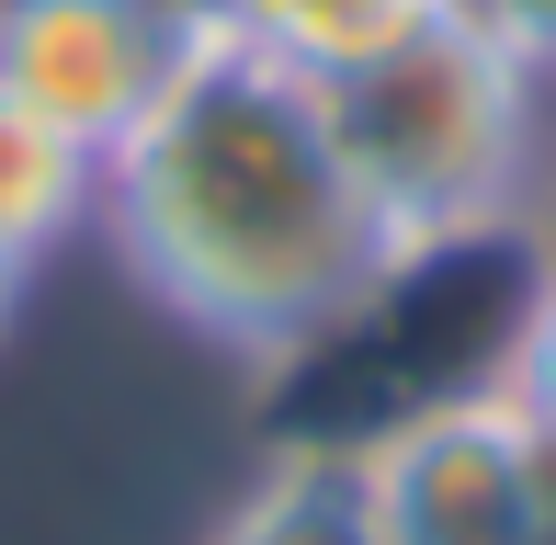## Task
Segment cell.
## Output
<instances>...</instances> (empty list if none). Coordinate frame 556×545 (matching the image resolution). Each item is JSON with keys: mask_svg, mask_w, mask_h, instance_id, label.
<instances>
[{"mask_svg": "<svg viewBox=\"0 0 556 545\" xmlns=\"http://www.w3.org/2000/svg\"><path fill=\"white\" fill-rule=\"evenodd\" d=\"M489 386L511 398L534 432L556 443V251L534 272V295H522V318H511V341H500V364H489Z\"/></svg>", "mask_w": 556, "mask_h": 545, "instance_id": "8", "label": "cell"}, {"mask_svg": "<svg viewBox=\"0 0 556 545\" xmlns=\"http://www.w3.org/2000/svg\"><path fill=\"white\" fill-rule=\"evenodd\" d=\"M193 0H0V91L114 160L193 58Z\"/></svg>", "mask_w": 556, "mask_h": 545, "instance_id": "4", "label": "cell"}, {"mask_svg": "<svg viewBox=\"0 0 556 545\" xmlns=\"http://www.w3.org/2000/svg\"><path fill=\"white\" fill-rule=\"evenodd\" d=\"M125 284L239 364H295L409 284L330 126V91L193 23V58L103 160V216Z\"/></svg>", "mask_w": 556, "mask_h": 545, "instance_id": "1", "label": "cell"}, {"mask_svg": "<svg viewBox=\"0 0 556 545\" xmlns=\"http://www.w3.org/2000/svg\"><path fill=\"white\" fill-rule=\"evenodd\" d=\"M387 545H556V443L489 376L352 432Z\"/></svg>", "mask_w": 556, "mask_h": 545, "instance_id": "3", "label": "cell"}, {"mask_svg": "<svg viewBox=\"0 0 556 545\" xmlns=\"http://www.w3.org/2000/svg\"><path fill=\"white\" fill-rule=\"evenodd\" d=\"M466 12L489 23L500 46H522V58H534L545 80H556V0H466Z\"/></svg>", "mask_w": 556, "mask_h": 545, "instance_id": "9", "label": "cell"}, {"mask_svg": "<svg viewBox=\"0 0 556 545\" xmlns=\"http://www.w3.org/2000/svg\"><path fill=\"white\" fill-rule=\"evenodd\" d=\"M545 91L556 80L522 46H500L477 12H454L420 46L330 80V126H341L375 216L397 228L409 262L477 251L489 228H522V216H534L545 137H556Z\"/></svg>", "mask_w": 556, "mask_h": 545, "instance_id": "2", "label": "cell"}, {"mask_svg": "<svg viewBox=\"0 0 556 545\" xmlns=\"http://www.w3.org/2000/svg\"><path fill=\"white\" fill-rule=\"evenodd\" d=\"M23 295H35V262H12V251H0V341L23 330Z\"/></svg>", "mask_w": 556, "mask_h": 545, "instance_id": "10", "label": "cell"}, {"mask_svg": "<svg viewBox=\"0 0 556 545\" xmlns=\"http://www.w3.org/2000/svg\"><path fill=\"white\" fill-rule=\"evenodd\" d=\"M193 12H205L227 46H250V58H273V68H295V80L330 91L352 68L420 46L432 23L466 12V0H193Z\"/></svg>", "mask_w": 556, "mask_h": 545, "instance_id": "5", "label": "cell"}, {"mask_svg": "<svg viewBox=\"0 0 556 545\" xmlns=\"http://www.w3.org/2000/svg\"><path fill=\"white\" fill-rule=\"evenodd\" d=\"M205 545H387V523H375V489H364L352 443H285L227 500V523Z\"/></svg>", "mask_w": 556, "mask_h": 545, "instance_id": "6", "label": "cell"}, {"mask_svg": "<svg viewBox=\"0 0 556 545\" xmlns=\"http://www.w3.org/2000/svg\"><path fill=\"white\" fill-rule=\"evenodd\" d=\"M103 216V160L80 137H58L35 103L0 91V251L12 262H46Z\"/></svg>", "mask_w": 556, "mask_h": 545, "instance_id": "7", "label": "cell"}]
</instances>
